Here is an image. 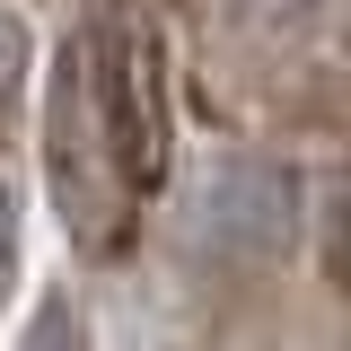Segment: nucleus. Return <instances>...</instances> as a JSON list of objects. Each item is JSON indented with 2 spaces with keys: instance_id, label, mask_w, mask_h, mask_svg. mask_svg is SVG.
I'll list each match as a JSON object with an SVG mask.
<instances>
[{
  "instance_id": "1",
  "label": "nucleus",
  "mask_w": 351,
  "mask_h": 351,
  "mask_svg": "<svg viewBox=\"0 0 351 351\" xmlns=\"http://www.w3.org/2000/svg\"><path fill=\"white\" fill-rule=\"evenodd\" d=\"M167 167V97H158V36L132 0H97L80 44L53 71V193L62 219L106 255L123 211Z\"/></svg>"
},
{
  "instance_id": "2",
  "label": "nucleus",
  "mask_w": 351,
  "mask_h": 351,
  "mask_svg": "<svg viewBox=\"0 0 351 351\" xmlns=\"http://www.w3.org/2000/svg\"><path fill=\"white\" fill-rule=\"evenodd\" d=\"M27 62H36V36H27V18H18V9H0V106L18 97Z\"/></svg>"
},
{
  "instance_id": "3",
  "label": "nucleus",
  "mask_w": 351,
  "mask_h": 351,
  "mask_svg": "<svg viewBox=\"0 0 351 351\" xmlns=\"http://www.w3.org/2000/svg\"><path fill=\"white\" fill-rule=\"evenodd\" d=\"M36 351H80V334H71V316H62V307L44 316V334H36Z\"/></svg>"
},
{
  "instance_id": "4",
  "label": "nucleus",
  "mask_w": 351,
  "mask_h": 351,
  "mask_svg": "<svg viewBox=\"0 0 351 351\" xmlns=\"http://www.w3.org/2000/svg\"><path fill=\"white\" fill-rule=\"evenodd\" d=\"M0 255H9V202H0Z\"/></svg>"
}]
</instances>
